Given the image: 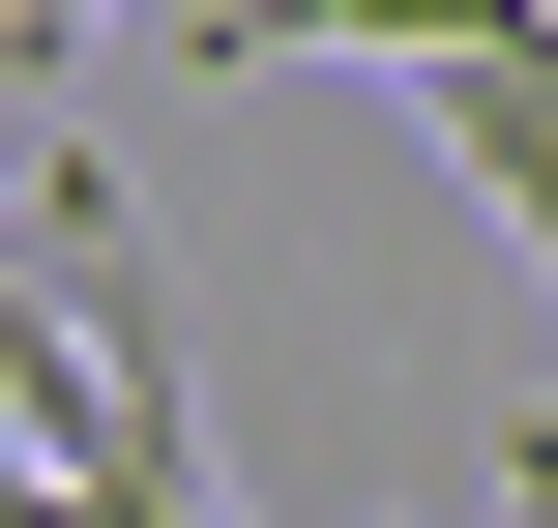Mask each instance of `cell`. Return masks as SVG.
Instances as JSON below:
<instances>
[{"instance_id": "cell-1", "label": "cell", "mask_w": 558, "mask_h": 528, "mask_svg": "<svg viewBox=\"0 0 558 528\" xmlns=\"http://www.w3.org/2000/svg\"><path fill=\"white\" fill-rule=\"evenodd\" d=\"M383 88L441 118V176H471V206H500V235L558 265V0H471V29H412Z\"/></svg>"}, {"instance_id": "cell-2", "label": "cell", "mask_w": 558, "mask_h": 528, "mask_svg": "<svg viewBox=\"0 0 558 528\" xmlns=\"http://www.w3.org/2000/svg\"><path fill=\"white\" fill-rule=\"evenodd\" d=\"M412 29H471V0H177V59H412Z\"/></svg>"}, {"instance_id": "cell-3", "label": "cell", "mask_w": 558, "mask_h": 528, "mask_svg": "<svg viewBox=\"0 0 558 528\" xmlns=\"http://www.w3.org/2000/svg\"><path fill=\"white\" fill-rule=\"evenodd\" d=\"M88 29H118V0H0V59H88Z\"/></svg>"}]
</instances>
